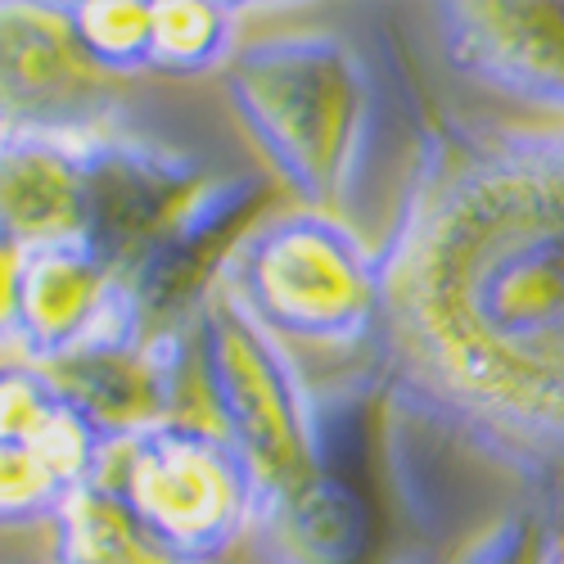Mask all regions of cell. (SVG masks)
I'll return each mask as SVG.
<instances>
[{
    "label": "cell",
    "mask_w": 564,
    "mask_h": 564,
    "mask_svg": "<svg viewBox=\"0 0 564 564\" xmlns=\"http://www.w3.org/2000/svg\"><path fill=\"white\" fill-rule=\"evenodd\" d=\"M0 443L45 456L73 488L100 479L109 465V443L73 406L64 384L19 352L0 357Z\"/></svg>",
    "instance_id": "12"
},
{
    "label": "cell",
    "mask_w": 564,
    "mask_h": 564,
    "mask_svg": "<svg viewBox=\"0 0 564 564\" xmlns=\"http://www.w3.org/2000/svg\"><path fill=\"white\" fill-rule=\"evenodd\" d=\"M434 32L456 77L564 131V0H456L434 6Z\"/></svg>",
    "instance_id": "6"
},
{
    "label": "cell",
    "mask_w": 564,
    "mask_h": 564,
    "mask_svg": "<svg viewBox=\"0 0 564 564\" xmlns=\"http://www.w3.org/2000/svg\"><path fill=\"white\" fill-rule=\"evenodd\" d=\"M82 163H86L82 245L113 262L122 275L176 217V208L204 185V172L191 154L109 127L82 135Z\"/></svg>",
    "instance_id": "8"
},
{
    "label": "cell",
    "mask_w": 564,
    "mask_h": 564,
    "mask_svg": "<svg viewBox=\"0 0 564 564\" xmlns=\"http://www.w3.org/2000/svg\"><path fill=\"white\" fill-rule=\"evenodd\" d=\"M45 564H51V560H45Z\"/></svg>",
    "instance_id": "21"
},
{
    "label": "cell",
    "mask_w": 564,
    "mask_h": 564,
    "mask_svg": "<svg viewBox=\"0 0 564 564\" xmlns=\"http://www.w3.org/2000/svg\"><path fill=\"white\" fill-rule=\"evenodd\" d=\"M64 19L86 64L109 82L150 73L154 6L145 0H64Z\"/></svg>",
    "instance_id": "15"
},
{
    "label": "cell",
    "mask_w": 564,
    "mask_h": 564,
    "mask_svg": "<svg viewBox=\"0 0 564 564\" xmlns=\"http://www.w3.org/2000/svg\"><path fill=\"white\" fill-rule=\"evenodd\" d=\"M51 564H195L172 551L140 514L105 484L90 479L68 492L51 524Z\"/></svg>",
    "instance_id": "13"
},
{
    "label": "cell",
    "mask_w": 564,
    "mask_h": 564,
    "mask_svg": "<svg viewBox=\"0 0 564 564\" xmlns=\"http://www.w3.org/2000/svg\"><path fill=\"white\" fill-rule=\"evenodd\" d=\"M0 230L19 245H68L86 235L82 135L0 131Z\"/></svg>",
    "instance_id": "11"
},
{
    "label": "cell",
    "mask_w": 564,
    "mask_h": 564,
    "mask_svg": "<svg viewBox=\"0 0 564 564\" xmlns=\"http://www.w3.org/2000/svg\"><path fill=\"white\" fill-rule=\"evenodd\" d=\"M23 267L28 245L0 230V357L19 352V307H23Z\"/></svg>",
    "instance_id": "18"
},
{
    "label": "cell",
    "mask_w": 564,
    "mask_h": 564,
    "mask_svg": "<svg viewBox=\"0 0 564 564\" xmlns=\"http://www.w3.org/2000/svg\"><path fill=\"white\" fill-rule=\"evenodd\" d=\"M555 564H564V542H560V555H555Z\"/></svg>",
    "instance_id": "19"
},
{
    "label": "cell",
    "mask_w": 564,
    "mask_h": 564,
    "mask_svg": "<svg viewBox=\"0 0 564 564\" xmlns=\"http://www.w3.org/2000/svg\"><path fill=\"white\" fill-rule=\"evenodd\" d=\"M100 479L195 564H221L267 529V497L249 460L204 415H176L127 438Z\"/></svg>",
    "instance_id": "5"
},
{
    "label": "cell",
    "mask_w": 564,
    "mask_h": 564,
    "mask_svg": "<svg viewBox=\"0 0 564 564\" xmlns=\"http://www.w3.org/2000/svg\"><path fill=\"white\" fill-rule=\"evenodd\" d=\"M240 45V6H217V0H159L154 6L150 73L159 77L191 82L226 73Z\"/></svg>",
    "instance_id": "14"
},
{
    "label": "cell",
    "mask_w": 564,
    "mask_h": 564,
    "mask_svg": "<svg viewBox=\"0 0 564 564\" xmlns=\"http://www.w3.org/2000/svg\"><path fill=\"white\" fill-rule=\"evenodd\" d=\"M560 542V514L546 501H529L484 524L452 564H555Z\"/></svg>",
    "instance_id": "17"
},
{
    "label": "cell",
    "mask_w": 564,
    "mask_h": 564,
    "mask_svg": "<svg viewBox=\"0 0 564 564\" xmlns=\"http://www.w3.org/2000/svg\"><path fill=\"white\" fill-rule=\"evenodd\" d=\"M230 118L267 172L312 213H344L375 131L366 59L335 32L245 41L221 73Z\"/></svg>",
    "instance_id": "3"
},
{
    "label": "cell",
    "mask_w": 564,
    "mask_h": 564,
    "mask_svg": "<svg viewBox=\"0 0 564 564\" xmlns=\"http://www.w3.org/2000/svg\"><path fill=\"white\" fill-rule=\"evenodd\" d=\"M73 484L59 469L14 443H0V533L51 529Z\"/></svg>",
    "instance_id": "16"
},
{
    "label": "cell",
    "mask_w": 564,
    "mask_h": 564,
    "mask_svg": "<svg viewBox=\"0 0 564 564\" xmlns=\"http://www.w3.org/2000/svg\"><path fill=\"white\" fill-rule=\"evenodd\" d=\"M45 370L64 384L73 406L96 425V434L113 452L127 438L163 425V420L185 415L181 393H185V380L195 375V361H191V335H185V316H181V325L82 348Z\"/></svg>",
    "instance_id": "10"
},
{
    "label": "cell",
    "mask_w": 564,
    "mask_h": 564,
    "mask_svg": "<svg viewBox=\"0 0 564 564\" xmlns=\"http://www.w3.org/2000/svg\"><path fill=\"white\" fill-rule=\"evenodd\" d=\"M389 406L564 501V135L447 118L380 240Z\"/></svg>",
    "instance_id": "1"
},
{
    "label": "cell",
    "mask_w": 564,
    "mask_h": 564,
    "mask_svg": "<svg viewBox=\"0 0 564 564\" xmlns=\"http://www.w3.org/2000/svg\"><path fill=\"white\" fill-rule=\"evenodd\" d=\"M127 275L82 240L28 249L23 307H19V357L55 366L82 348L109 339L150 335Z\"/></svg>",
    "instance_id": "9"
},
{
    "label": "cell",
    "mask_w": 564,
    "mask_h": 564,
    "mask_svg": "<svg viewBox=\"0 0 564 564\" xmlns=\"http://www.w3.org/2000/svg\"><path fill=\"white\" fill-rule=\"evenodd\" d=\"M213 280L290 352H348L380 325V249L335 213L290 208L253 221Z\"/></svg>",
    "instance_id": "4"
},
{
    "label": "cell",
    "mask_w": 564,
    "mask_h": 564,
    "mask_svg": "<svg viewBox=\"0 0 564 564\" xmlns=\"http://www.w3.org/2000/svg\"><path fill=\"white\" fill-rule=\"evenodd\" d=\"M113 109L118 90L77 51L64 0H0V127L90 135Z\"/></svg>",
    "instance_id": "7"
},
{
    "label": "cell",
    "mask_w": 564,
    "mask_h": 564,
    "mask_svg": "<svg viewBox=\"0 0 564 564\" xmlns=\"http://www.w3.org/2000/svg\"><path fill=\"white\" fill-rule=\"evenodd\" d=\"M0 131H6V127H0Z\"/></svg>",
    "instance_id": "20"
},
{
    "label": "cell",
    "mask_w": 564,
    "mask_h": 564,
    "mask_svg": "<svg viewBox=\"0 0 564 564\" xmlns=\"http://www.w3.org/2000/svg\"><path fill=\"white\" fill-rule=\"evenodd\" d=\"M204 420L230 438L267 497L258 546L299 564H344L361 546L357 497L335 475L299 357L217 280L185 307Z\"/></svg>",
    "instance_id": "2"
}]
</instances>
